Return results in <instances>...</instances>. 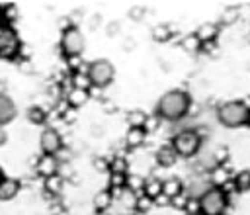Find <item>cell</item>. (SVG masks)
<instances>
[{
	"label": "cell",
	"instance_id": "obj_38",
	"mask_svg": "<svg viewBox=\"0 0 250 215\" xmlns=\"http://www.w3.org/2000/svg\"><path fill=\"white\" fill-rule=\"evenodd\" d=\"M215 47H217V43H215V41H211V43H201L199 53H207V55H211V51H215Z\"/></svg>",
	"mask_w": 250,
	"mask_h": 215
},
{
	"label": "cell",
	"instance_id": "obj_7",
	"mask_svg": "<svg viewBox=\"0 0 250 215\" xmlns=\"http://www.w3.org/2000/svg\"><path fill=\"white\" fill-rule=\"evenodd\" d=\"M84 47H86V41H84V35H82L78 25H72V27L62 31V35H61V51L64 53L66 59L82 57Z\"/></svg>",
	"mask_w": 250,
	"mask_h": 215
},
{
	"label": "cell",
	"instance_id": "obj_29",
	"mask_svg": "<svg viewBox=\"0 0 250 215\" xmlns=\"http://www.w3.org/2000/svg\"><path fill=\"white\" fill-rule=\"evenodd\" d=\"M229 156H230L229 147H225V145L217 147L215 152H213V168H215V166H225V162L229 160Z\"/></svg>",
	"mask_w": 250,
	"mask_h": 215
},
{
	"label": "cell",
	"instance_id": "obj_12",
	"mask_svg": "<svg viewBox=\"0 0 250 215\" xmlns=\"http://www.w3.org/2000/svg\"><path fill=\"white\" fill-rule=\"evenodd\" d=\"M16 104L8 94H0V127L8 125L16 117Z\"/></svg>",
	"mask_w": 250,
	"mask_h": 215
},
{
	"label": "cell",
	"instance_id": "obj_31",
	"mask_svg": "<svg viewBox=\"0 0 250 215\" xmlns=\"http://www.w3.org/2000/svg\"><path fill=\"white\" fill-rule=\"evenodd\" d=\"M125 184H127V174L109 172V184H107V188H111V190H123Z\"/></svg>",
	"mask_w": 250,
	"mask_h": 215
},
{
	"label": "cell",
	"instance_id": "obj_36",
	"mask_svg": "<svg viewBox=\"0 0 250 215\" xmlns=\"http://www.w3.org/2000/svg\"><path fill=\"white\" fill-rule=\"evenodd\" d=\"M143 16H145V6H139V4L131 6V10H129V18H131V20L141 22V18H143Z\"/></svg>",
	"mask_w": 250,
	"mask_h": 215
},
{
	"label": "cell",
	"instance_id": "obj_11",
	"mask_svg": "<svg viewBox=\"0 0 250 215\" xmlns=\"http://www.w3.org/2000/svg\"><path fill=\"white\" fill-rule=\"evenodd\" d=\"M193 35L199 39V43H211V41H217L219 25H217L215 22H203L201 25H197V29L193 31Z\"/></svg>",
	"mask_w": 250,
	"mask_h": 215
},
{
	"label": "cell",
	"instance_id": "obj_4",
	"mask_svg": "<svg viewBox=\"0 0 250 215\" xmlns=\"http://www.w3.org/2000/svg\"><path fill=\"white\" fill-rule=\"evenodd\" d=\"M113 76H115V66L111 61L96 59V61L88 63V78H90L92 88L104 90L105 86H109L113 82Z\"/></svg>",
	"mask_w": 250,
	"mask_h": 215
},
{
	"label": "cell",
	"instance_id": "obj_15",
	"mask_svg": "<svg viewBox=\"0 0 250 215\" xmlns=\"http://www.w3.org/2000/svg\"><path fill=\"white\" fill-rule=\"evenodd\" d=\"M209 180H211L213 186H217V188H225L227 184L232 182V176H230V172L227 170V166H215V168H211Z\"/></svg>",
	"mask_w": 250,
	"mask_h": 215
},
{
	"label": "cell",
	"instance_id": "obj_19",
	"mask_svg": "<svg viewBox=\"0 0 250 215\" xmlns=\"http://www.w3.org/2000/svg\"><path fill=\"white\" fill-rule=\"evenodd\" d=\"M143 194L154 201V199H156V197L162 194V180H160V178H154V176L146 178V180H145V188H143Z\"/></svg>",
	"mask_w": 250,
	"mask_h": 215
},
{
	"label": "cell",
	"instance_id": "obj_34",
	"mask_svg": "<svg viewBox=\"0 0 250 215\" xmlns=\"http://www.w3.org/2000/svg\"><path fill=\"white\" fill-rule=\"evenodd\" d=\"M184 211H186L188 215H201V209H199V199L189 197V199H188V203H186V207H184Z\"/></svg>",
	"mask_w": 250,
	"mask_h": 215
},
{
	"label": "cell",
	"instance_id": "obj_6",
	"mask_svg": "<svg viewBox=\"0 0 250 215\" xmlns=\"http://www.w3.org/2000/svg\"><path fill=\"white\" fill-rule=\"evenodd\" d=\"M21 51L18 31L12 23H0V59L14 61Z\"/></svg>",
	"mask_w": 250,
	"mask_h": 215
},
{
	"label": "cell",
	"instance_id": "obj_30",
	"mask_svg": "<svg viewBox=\"0 0 250 215\" xmlns=\"http://www.w3.org/2000/svg\"><path fill=\"white\" fill-rule=\"evenodd\" d=\"M127 160L123 156H115V158H109V172H117V174H127Z\"/></svg>",
	"mask_w": 250,
	"mask_h": 215
},
{
	"label": "cell",
	"instance_id": "obj_2",
	"mask_svg": "<svg viewBox=\"0 0 250 215\" xmlns=\"http://www.w3.org/2000/svg\"><path fill=\"white\" fill-rule=\"evenodd\" d=\"M248 115H250V106L242 100H229L217 108L219 123L230 129L248 125Z\"/></svg>",
	"mask_w": 250,
	"mask_h": 215
},
{
	"label": "cell",
	"instance_id": "obj_41",
	"mask_svg": "<svg viewBox=\"0 0 250 215\" xmlns=\"http://www.w3.org/2000/svg\"><path fill=\"white\" fill-rule=\"evenodd\" d=\"M4 178H6V174H4V168H2V166H0V182H2V180H4Z\"/></svg>",
	"mask_w": 250,
	"mask_h": 215
},
{
	"label": "cell",
	"instance_id": "obj_37",
	"mask_svg": "<svg viewBox=\"0 0 250 215\" xmlns=\"http://www.w3.org/2000/svg\"><path fill=\"white\" fill-rule=\"evenodd\" d=\"M119 27H121V25H119V22H109V23H107V27H105V31H107V35H109V37H115V35L119 33Z\"/></svg>",
	"mask_w": 250,
	"mask_h": 215
},
{
	"label": "cell",
	"instance_id": "obj_24",
	"mask_svg": "<svg viewBox=\"0 0 250 215\" xmlns=\"http://www.w3.org/2000/svg\"><path fill=\"white\" fill-rule=\"evenodd\" d=\"M62 186H64V180L59 174L45 178V194H49V195H59L62 192Z\"/></svg>",
	"mask_w": 250,
	"mask_h": 215
},
{
	"label": "cell",
	"instance_id": "obj_21",
	"mask_svg": "<svg viewBox=\"0 0 250 215\" xmlns=\"http://www.w3.org/2000/svg\"><path fill=\"white\" fill-rule=\"evenodd\" d=\"M232 186L236 192H248L250 190V168L236 172L232 176Z\"/></svg>",
	"mask_w": 250,
	"mask_h": 215
},
{
	"label": "cell",
	"instance_id": "obj_18",
	"mask_svg": "<svg viewBox=\"0 0 250 215\" xmlns=\"http://www.w3.org/2000/svg\"><path fill=\"white\" fill-rule=\"evenodd\" d=\"M111 201H113V197H111V192L105 188V190H100V192L94 195V199H92V205H94L96 213H104L105 209H109Z\"/></svg>",
	"mask_w": 250,
	"mask_h": 215
},
{
	"label": "cell",
	"instance_id": "obj_23",
	"mask_svg": "<svg viewBox=\"0 0 250 215\" xmlns=\"http://www.w3.org/2000/svg\"><path fill=\"white\" fill-rule=\"evenodd\" d=\"M146 123H148V115L143 109H133L127 113V125L129 127H145L146 129Z\"/></svg>",
	"mask_w": 250,
	"mask_h": 215
},
{
	"label": "cell",
	"instance_id": "obj_10",
	"mask_svg": "<svg viewBox=\"0 0 250 215\" xmlns=\"http://www.w3.org/2000/svg\"><path fill=\"white\" fill-rule=\"evenodd\" d=\"M178 152L174 150V147L172 145H162L158 150H156V154H154V160H156V164L158 166H162V168H170V166H174L176 162H178Z\"/></svg>",
	"mask_w": 250,
	"mask_h": 215
},
{
	"label": "cell",
	"instance_id": "obj_3",
	"mask_svg": "<svg viewBox=\"0 0 250 215\" xmlns=\"http://www.w3.org/2000/svg\"><path fill=\"white\" fill-rule=\"evenodd\" d=\"M229 207V194L223 188L211 186L201 197H199V209L201 215H225Z\"/></svg>",
	"mask_w": 250,
	"mask_h": 215
},
{
	"label": "cell",
	"instance_id": "obj_1",
	"mask_svg": "<svg viewBox=\"0 0 250 215\" xmlns=\"http://www.w3.org/2000/svg\"><path fill=\"white\" fill-rule=\"evenodd\" d=\"M189 109H191V96L186 90H178V88L164 92L154 108V111L160 119L172 121V123L189 115Z\"/></svg>",
	"mask_w": 250,
	"mask_h": 215
},
{
	"label": "cell",
	"instance_id": "obj_13",
	"mask_svg": "<svg viewBox=\"0 0 250 215\" xmlns=\"http://www.w3.org/2000/svg\"><path fill=\"white\" fill-rule=\"evenodd\" d=\"M20 190H21L20 180L6 176V178L0 182V201H10V199H14V197L20 194Z\"/></svg>",
	"mask_w": 250,
	"mask_h": 215
},
{
	"label": "cell",
	"instance_id": "obj_40",
	"mask_svg": "<svg viewBox=\"0 0 250 215\" xmlns=\"http://www.w3.org/2000/svg\"><path fill=\"white\" fill-rule=\"evenodd\" d=\"M8 143V131L4 127H0V147H4Z\"/></svg>",
	"mask_w": 250,
	"mask_h": 215
},
{
	"label": "cell",
	"instance_id": "obj_25",
	"mask_svg": "<svg viewBox=\"0 0 250 215\" xmlns=\"http://www.w3.org/2000/svg\"><path fill=\"white\" fill-rule=\"evenodd\" d=\"M70 84H72V88H78V90H90L92 88L90 78H88V72H72Z\"/></svg>",
	"mask_w": 250,
	"mask_h": 215
},
{
	"label": "cell",
	"instance_id": "obj_8",
	"mask_svg": "<svg viewBox=\"0 0 250 215\" xmlns=\"http://www.w3.org/2000/svg\"><path fill=\"white\" fill-rule=\"evenodd\" d=\"M39 147L41 154H51L57 156L62 150V137L55 127H45L39 135Z\"/></svg>",
	"mask_w": 250,
	"mask_h": 215
},
{
	"label": "cell",
	"instance_id": "obj_32",
	"mask_svg": "<svg viewBox=\"0 0 250 215\" xmlns=\"http://www.w3.org/2000/svg\"><path fill=\"white\" fill-rule=\"evenodd\" d=\"M188 199H189V197H188V192L184 190L180 195H176V197H172V199H170V205H172L174 209H182V211H184V207H186Z\"/></svg>",
	"mask_w": 250,
	"mask_h": 215
},
{
	"label": "cell",
	"instance_id": "obj_43",
	"mask_svg": "<svg viewBox=\"0 0 250 215\" xmlns=\"http://www.w3.org/2000/svg\"><path fill=\"white\" fill-rule=\"evenodd\" d=\"M248 127H250V115H248Z\"/></svg>",
	"mask_w": 250,
	"mask_h": 215
},
{
	"label": "cell",
	"instance_id": "obj_35",
	"mask_svg": "<svg viewBox=\"0 0 250 215\" xmlns=\"http://www.w3.org/2000/svg\"><path fill=\"white\" fill-rule=\"evenodd\" d=\"M92 164H94V168H96L98 172H109V160L104 158V156H96V158L92 160Z\"/></svg>",
	"mask_w": 250,
	"mask_h": 215
},
{
	"label": "cell",
	"instance_id": "obj_17",
	"mask_svg": "<svg viewBox=\"0 0 250 215\" xmlns=\"http://www.w3.org/2000/svg\"><path fill=\"white\" fill-rule=\"evenodd\" d=\"M88 100H90V94H88V90L70 88V90H68V94H66V104H68V108H72V109H78V108H82V106H84Z\"/></svg>",
	"mask_w": 250,
	"mask_h": 215
},
{
	"label": "cell",
	"instance_id": "obj_39",
	"mask_svg": "<svg viewBox=\"0 0 250 215\" xmlns=\"http://www.w3.org/2000/svg\"><path fill=\"white\" fill-rule=\"evenodd\" d=\"M154 203H156V205H170V199H168L164 194H160V195L154 199Z\"/></svg>",
	"mask_w": 250,
	"mask_h": 215
},
{
	"label": "cell",
	"instance_id": "obj_14",
	"mask_svg": "<svg viewBox=\"0 0 250 215\" xmlns=\"http://www.w3.org/2000/svg\"><path fill=\"white\" fill-rule=\"evenodd\" d=\"M146 129L145 127H129L127 129V135H125V145L129 149H137L141 147L145 141H146Z\"/></svg>",
	"mask_w": 250,
	"mask_h": 215
},
{
	"label": "cell",
	"instance_id": "obj_27",
	"mask_svg": "<svg viewBox=\"0 0 250 215\" xmlns=\"http://www.w3.org/2000/svg\"><path fill=\"white\" fill-rule=\"evenodd\" d=\"M152 205H154V201H152L150 197H146L145 194L135 195V203H133V209H135V211H139V213H146V211L152 209Z\"/></svg>",
	"mask_w": 250,
	"mask_h": 215
},
{
	"label": "cell",
	"instance_id": "obj_20",
	"mask_svg": "<svg viewBox=\"0 0 250 215\" xmlns=\"http://www.w3.org/2000/svg\"><path fill=\"white\" fill-rule=\"evenodd\" d=\"M150 35H152L154 41H158V43H166V41H170V37L174 35V27H172L170 23H158V25L152 27Z\"/></svg>",
	"mask_w": 250,
	"mask_h": 215
},
{
	"label": "cell",
	"instance_id": "obj_16",
	"mask_svg": "<svg viewBox=\"0 0 250 215\" xmlns=\"http://www.w3.org/2000/svg\"><path fill=\"white\" fill-rule=\"evenodd\" d=\"M182 192H184V182H182L178 176H172V178L162 180V194H164L168 199L180 195Z\"/></svg>",
	"mask_w": 250,
	"mask_h": 215
},
{
	"label": "cell",
	"instance_id": "obj_28",
	"mask_svg": "<svg viewBox=\"0 0 250 215\" xmlns=\"http://www.w3.org/2000/svg\"><path fill=\"white\" fill-rule=\"evenodd\" d=\"M182 49H186L188 53H199L201 43L193 33H188V35L182 37Z\"/></svg>",
	"mask_w": 250,
	"mask_h": 215
},
{
	"label": "cell",
	"instance_id": "obj_5",
	"mask_svg": "<svg viewBox=\"0 0 250 215\" xmlns=\"http://www.w3.org/2000/svg\"><path fill=\"white\" fill-rule=\"evenodd\" d=\"M170 145L174 147V150L178 152V156L191 158L201 149V135L195 129H184V131H180V133L174 135V139H172Z\"/></svg>",
	"mask_w": 250,
	"mask_h": 215
},
{
	"label": "cell",
	"instance_id": "obj_22",
	"mask_svg": "<svg viewBox=\"0 0 250 215\" xmlns=\"http://www.w3.org/2000/svg\"><path fill=\"white\" fill-rule=\"evenodd\" d=\"M25 117H27V121L31 125H43L47 121V111L43 108H39V106H31V108H27Z\"/></svg>",
	"mask_w": 250,
	"mask_h": 215
},
{
	"label": "cell",
	"instance_id": "obj_26",
	"mask_svg": "<svg viewBox=\"0 0 250 215\" xmlns=\"http://www.w3.org/2000/svg\"><path fill=\"white\" fill-rule=\"evenodd\" d=\"M125 188L133 194V195H139L143 194V188H145V180L141 176H135V174H127V184Z\"/></svg>",
	"mask_w": 250,
	"mask_h": 215
},
{
	"label": "cell",
	"instance_id": "obj_33",
	"mask_svg": "<svg viewBox=\"0 0 250 215\" xmlns=\"http://www.w3.org/2000/svg\"><path fill=\"white\" fill-rule=\"evenodd\" d=\"M236 18H238V8H227V10L223 12V16H221V23L229 25V23H232Z\"/></svg>",
	"mask_w": 250,
	"mask_h": 215
},
{
	"label": "cell",
	"instance_id": "obj_9",
	"mask_svg": "<svg viewBox=\"0 0 250 215\" xmlns=\"http://www.w3.org/2000/svg\"><path fill=\"white\" fill-rule=\"evenodd\" d=\"M35 170L41 178H49V176H55L59 174V160L57 156H51V154H39L35 158Z\"/></svg>",
	"mask_w": 250,
	"mask_h": 215
},
{
	"label": "cell",
	"instance_id": "obj_42",
	"mask_svg": "<svg viewBox=\"0 0 250 215\" xmlns=\"http://www.w3.org/2000/svg\"><path fill=\"white\" fill-rule=\"evenodd\" d=\"M0 23H4V10H2V6H0Z\"/></svg>",
	"mask_w": 250,
	"mask_h": 215
}]
</instances>
